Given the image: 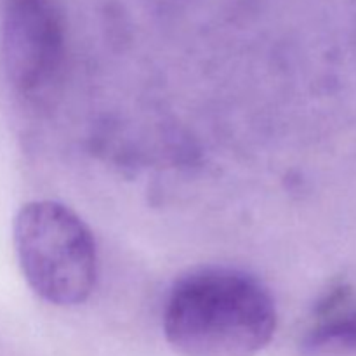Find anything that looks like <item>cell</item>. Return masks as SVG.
Segmentation results:
<instances>
[{
	"label": "cell",
	"mask_w": 356,
	"mask_h": 356,
	"mask_svg": "<svg viewBox=\"0 0 356 356\" xmlns=\"http://www.w3.org/2000/svg\"><path fill=\"white\" fill-rule=\"evenodd\" d=\"M348 289L337 287L318 306V318L306 332L302 350L309 355L356 353V306Z\"/></svg>",
	"instance_id": "4"
},
{
	"label": "cell",
	"mask_w": 356,
	"mask_h": 356,
	"mask_svg": "<svg viewBox=\"0 0 356 356\" xmlns=\"http://www.w3.org/2000/svg\"><path fill=\"white\" fill-rule=\"evenodd\" d=\"M14 247L28 285L44 301L76 306L96 285L97 250L89 226L52 200L23 205L14 219Z\"/></svg>",
	"instance_id": "2"
},
{
	"label": "cell",
	"mask_w": 356,
	"mask_h": 356,
	"mask_svg": "<svg viewBox=\"0 0 356 356\" xmlns=\"http://www.w3.org/2000/svg\"><path fill=\"white\" fill-rule=\"evenodd\" d=\"M277 330V308L252 275L202 266L174 282L163 332L183 356H256Z\"/></svg>",
	"instance_id": "1"
},
{
	"label": "cell",
	"mask_w": 356,
	"mask_h": 356,
	"mask_svg": "<svg viewBox=\"0 0 356 356\" xmlns=\"http://www.w3.org/2000/svg\"><path fill=\"white\" fill-rule=\"evenodd\" d=\"M0 51L7 80L19 96L38 101L58 83L65 66V23L52 0H6Z\"/></svg>",
	"instance_id": "3"
}]
</instances>
